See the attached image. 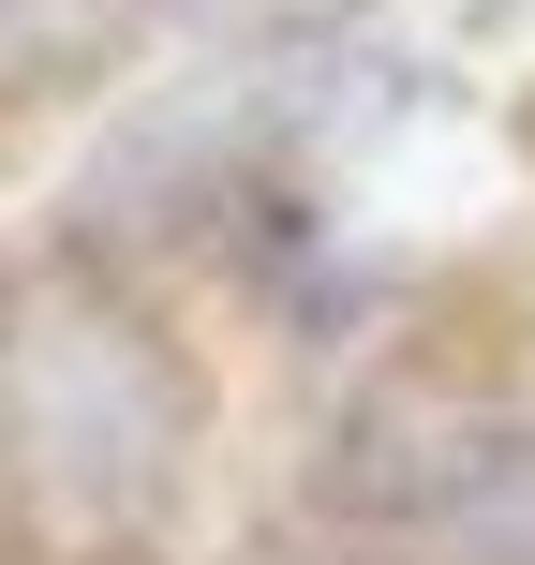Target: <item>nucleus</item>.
<instances>
[{
	"label": "nucleus",
	"mask_w": 535,
	"mask_h": 565,
	"mask_svg": "<svg viewBox=\"0 0 535 565\" xmlns=\"http://www.w3.org/2000/svg\"><path fill=\"white\" fill-rule=\"evenodd\" d=\"M164 447H179V387L149 372L135 328L60 312L15 358V461H30L60 536H135L149 491H164Z\"/></svg>",
	"instance_id": "f257e3e1"
},
{
	"label": "nucleus",
	"mask_w": 535,
	"mask_h": 565,
	"mask_svg": "<svg viewBox=\"0 0 535 565\" xmlns=\"http://www.w3.org/2000/svg\"><path fill=\"white\" fill-rule=\"evenodd\" d=\"M135 30V0H0V89H75Z\"/></svg>",
	"instance_id": "f03ea898"
}]
</instances>
